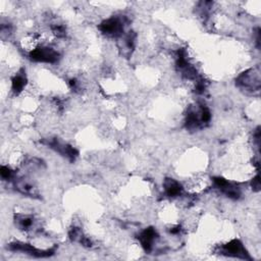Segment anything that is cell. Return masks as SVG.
<instances>
[{
    "instance_id": "6da1fadb",
    "label": "cell",
    "mask_w": 261,
    "mask_h": 261,
    "mask_svg": "<svg viewBox=\"0 0 261 261\" xmlns=\"http://www.w3.org/2000/svg\"><path fill=\"white\" fill-rule=\"evenodd\" d=\"M238 87L249 94L259 93L260 90V68L259 65H256L253 68L246 70L241 73L237 79Z\"/></svg>"
}]
</instances>
